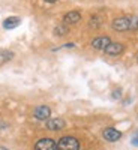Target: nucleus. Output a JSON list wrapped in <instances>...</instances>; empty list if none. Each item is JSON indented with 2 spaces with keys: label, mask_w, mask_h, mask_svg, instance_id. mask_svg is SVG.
I'll return each mask as SVG.
<instances>
[{
  "label": "nucleus",
  "mask_w": 138,
  "mask_h": 150,
  "mask_svg": "<svg viewBox=\"0 0 138 150\" xmlns=\"http://www.w3.org/2000/svg\"><path fill=\"white\" fill-rule=\"evenodd\" d=\"M111 27L117 32L135 30V29H138V18L137 17H119L116 20H113Z\"/></svg>",
  "instance_id": "nucleus-1"
},
{
  "label": "nucleus",
  "mask_w": 138,
  "mask_h": 150,
  "mask_svg": "<svg viewBox=\"0 0 138 150\" xmlns=\"http://www.w3.org/2000/svg\"><path fill=\"white\" fill-rule=\"evenodd\" d=\"M57 150H80V141L75 137H62L57 141Z\"/></svg>",
  "instance_id": "nucleus-2"
},
{
  "label": "nucleus",
  "mask_w": 138,
  "mask_h": 150,
  "mask_svg": "<svg viewBox=\"0 0 138 150\" xmlns=\"http://www.w3.org/2000/svg\"><path fill=\"white\" fill-rule=\"evenodd\" d=\"M35 150H57V143L53 138H41L35 143Z\"/></svg>",
  "instance_id": "nucleus-3"
},
{
  "label": "nucleus",
  "mask_w": 138,
  "mask_h": 150,
  "mask_svg": "<svg viewBox=\"0 0 138 150\" xmlns=\"http://www.w3.org/2000/svg\"><path fill=\"white\" fill-rule=\"evenodd\" d=\"M50 116H51V108L47 107V105H39L33 111V117L38 119V120H48Z\"/></svg>",
  "instance_id": "nucleus-4"
},
{
  "label": "nucleus",
  "mask_w": 138,
  "mask_h": 150,
  "mask_svg": "<svg viewBox=\"0 0 138 150\" xmlns=\"http://www.w3.org/2000/svg\"><path fill=\"white\" fill-rule=\"evenodd\" d=\"M102 137H104V138H105L107 141L114 143V141H117V140H120V138H122V132H120V131H117L116 128H107V129H104Z\"/></svg>",
  "instance_id": "nucleus-5"
},
{
  "label": "nucleus",
  "mask_w": 138,
  "mask_h": 150,
  "mask_svg": "<svg viewBox=\"0 0 138 150\" xmlns=\"http://www.w3.org/2000/svg\"><path fill=\"white\" fill-rule=\"evenodd\" d=\"M123 50H125V45L120 44V42H111L105 50H104V53L108 54V56H119L123 53Z\"/></svg>",
  "instance_id": "nucleus-6"
},
{
  "label": "nucleus",
  "mask_w": 138,
  "mask_h": 150,
  "mask_svg": "<svg viewBox=\"0 0 138 150\" xmlns=\"http://www.w3.org/2000/svg\"><path fill=\"white\" fill-rule=\"evenodd\" d=\"M110 44H111V39L108 36H99V38H95V39L92 41V47L95 50H102V51Z\"/></svg>",
  "instance_id": "nucleus-7"
},
{
  "label": "nucleus",
  "mask_w": 138,
  "mask_h": 150,
  "mask_svg": "<svg viewBox=\"0 0 138 150\" xmlns=\"http://www.w3.org/2000/svg\"><path fill=\"white\" fill-rule=\"evenodd\" d=\"M65 120L60 117H54V119H48L47 120V129L50 131H60L62 128H65Z\"/></svg>",
  "instance_id": "nucleus-8"
},
{
  "label": "nucleus",
  "mask_w": 138,
  "mask_h": 150,
  "mask_svg": "<svg viewBox=\"0 0 138 150\" xmlns=\"http://www.w3.org/2000/svg\"><path fill=\"white\" fill-rule=\"evenodd\" d=\"M80 20H81V14L77 12V11H71L63 17V23L65 24H75V23H78Z\"/></svg>",
  "instance_id": "nucleus-9"
},
{
  "label": "nucleus",
  "mask_w": 138,
  "mask_h": 150,
  "mask_svg": "<svg viewBox=\"0 0 138 150\" xmlns=\"http://www.w3.org/2000/svg\"><path fill=\"white\" fill-rule=\"evenodd\" d=\"M20 23H21V18H18V17H9V18H6V20L3 21V29L12 30V29L18 27Z\"/></svg>",
  "instance_id": "nucleus-10"
},
{
  "label": "nucleus",
  "mask_w": 138,
  "mask_h": 150,
  "mask_svg": "<svg viewBox=\"0 0 138 150\" xmlns=\"http://www.w3.org/2000/svg\"><path fill=\"white\" fill-rule=\"evenodd\" d=\"M66 33H68V27H65V26H57L54 29V35L56 36H65Z\"/></svg>",
  "instance_id": "nucleus-11"
},
{
  "label": "nucleus",
  "mask_w": 138,
  "mask_h": 150,
  "mask_svg": "<svg viewBox=\"0 0 138 150\" xmlns=\"http://www.w3.org/2000/svg\"><path fill=\"white\" fill-rule=\"evenodd\" d=\"M131 144H132V146H135V147H138V131L132 135V138H131Z\"/></svg>",
  "instance_id": "nucleus-12"
},
{
  "label": "nucleus",
  "mask_w": 138,
  "mask_h": 150,
  "mask_svg": "<svg viewBox=\"0 0 138 150\" xmlns=\"http://www.w3.org/2000/svg\"><path fill=\"white\" fill-rule=\"evenodd\" d=\"M120 95H122V89H116V90H113V93H111L113 99H119Z\"/></svg>",
  "instance_id": "nucleus-13"
},
{
  "label": "nucleus",
  "mask_w": 138,
  "mask_h": 150,
  "mask_svg": "<svg viewBox=\"0 0 138 150\" xmlns=\"http://www.w3.org/2000/svg\"><path fill=\"white\" fill-rule=\"evenodd\" d=\"M0 56H2V57H6V60H9V59L14 57V53H9V51H2V53H0Z\"/></svg>",
  "instance_id": "nucleus-14"
},
{
  "label": "nucleus",
  "mask_w": 138,
  "mask_h": 150,
  "mask_svg": "<svg viewBox=\"0 0 138 150\" xmlns=\"http://www.w3.org/2000/svg\"><path fill=\"white\" fill-rule=\"evenodd\" d=\"M45 2H48V3H54V2H57V0H45Z\"/></svg>",
  "instance_id": "nucleus-15"
},
{
  "label": "nucleus",
  "mask_w": 138,
  "mask_h": 150,
  "mask_svg": "<svg viewBox=\"0 0 138 150\" xmlns=\"http://www.w3.org/2000/svg\"><path fill=\"white\" fill-rule=\"evenodd\" d=\"M2 150H8V149H6V147H2Z\"/></svg>",
  "instance_id": "nucleus-16"
}]
</instances>
